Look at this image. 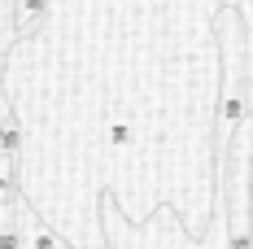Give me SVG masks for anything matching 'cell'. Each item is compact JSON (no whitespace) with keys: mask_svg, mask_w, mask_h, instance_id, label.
<instances>
[{"mask_svg":"<svg viewBox=\"0 0 253 249\" xmlns=\"http://www.w3.org/2000/svg\"><path fill=\"white\" fill-rule=\"evenodd\" d=\"M4 210V219L13 223V232H18V249H75V245H66L57 232H52L31 205H26L22 197H13V201H4L0 205Z\"/></svg>","mask_w":253,"mask_h":249,"instance_id":"cell-1","label":"cell"},{"mask_svg":"<svg viewBox=\"0 0 253 249\" xmlns=\"http://www.w3.org/2000/svg\"><path fill=\"white\" fill-rule=\"evenodd\" d=\"M52 0H9V31H13V40H26V35H35L40 22L48 18Z\"/></svg>","mask_w":253,"mask_h":249,"instance_id":"cell-2","label":"cell"},{"mask_svg":"<svg viewBox=\"0 0 253 249\" xmlns=\"http://www.w3.org/2000/svg\"><path fill=\"white\" fill-rule=\"evenodd\" d=\"M105 136H109V145H114V149H131V140H135V127H131V118H114Z\"/></svg>","mask_w":253,"mask_h":249,"instance_id":"cell-3","label":"cell"}]
</instances>
